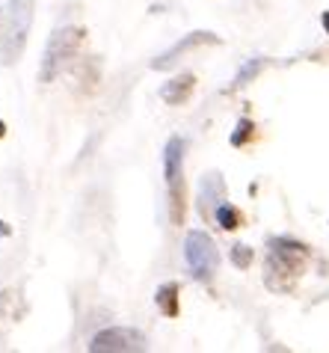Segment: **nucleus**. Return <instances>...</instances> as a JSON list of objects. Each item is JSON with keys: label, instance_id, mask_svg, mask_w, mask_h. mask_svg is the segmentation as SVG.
<instances>
[{"label": "nucleus", "instance_id": "nucleus-1", "mask_svg": "<svg viewBox=\"0 0 329 353\" xmlns=\"http://www.w3.org/2000/svg\"><path fill=\"white\" fill-rule=\"evenodd\" d=\"M33 12L36 0H9V6L3 9V18H0V63L3 65L21 60L33 27Z\"/></svg>", "mask_w": 329, "mask_h": 353}, {"label": "nucleus", "instance_id": "nucleus-2", "mask_svg": "<svg viewBox=\"0 0 329 353\" xmlns=\"http://www.w3.org/2000/svg\"><path fill=\"white\" fill-rule=\"evenodd\" d=\"M83 39V30L81 27H60L54 30L51 39H47V48H45V57H42V68H39V81L42 83H51L56 74L63 72L69 60L74 57L77 45Z\"/></svg>", "mask_w": 329, "mask_h": 353}, {"label": "nucleus", "instance_id": "nucleus-3", "mask_svg": "<svg viewBox=\"0 0 329 353\" xmlns=\"http://www.w3.org/2000/svg\"><path fill=\"white\" fill-rule=\"evenodd\" d=\"M184 149L187 143L181 137H172L163 149V175H167L172 223H184Z\"/></svg>", "mask_w": 329, "mask_h": 353}, {"label": "nucleus", "instance_id": "nucleus-4", "mask_svg": "<svg viewBox=\"0 0 329 353\" xmlns=\"http://www.w3.org/2000/svg\"><path fill=\"white\" fill-rule=\"evenodd\" d=\"M184 261H187L193 279L211 282V276L217 273L220 256H217V247L208 232H199V229L187 232V238H184Z\"/></svg>", "mask_w": 329, "mask_h": 353}, {"label": "nucleus", "instance_id": "nucleus-5", "mask_svg": "<svg viewBox=\"0 0 329 353\" xmlns=\"http://www.w3.org/2000/svg\"><path fill=\"white\" fill-rule=\"evenodd\" d=\"M306 261V247L303 243H294L288 238H276L270 243V259H267V279H273L276 273H282L288 288L294 285V279L299 276Z\"/></svg>", "mask_w": 329, "mask_h": 353}, {"label": "nucleus", "instance_id": "nucleus-6", "mask_svg": "<svg viewBox=\"0 0 329 353\" xmlns=\"http://www.w3.org/2000/svg\"><path fill=\"white\" fill-rule=\"evenodd\" d=\"M146 347V336L140 330H131V327H110V330H101L98 336L89 341V350L92 353H116V350H142Z\"/></svg>", "mask_w": 329, "mask_h": 353}, {"label": "nucleus", "instance_id": "nucleus-7", "mask_svg": "<svg viewBox=\"0 0 329 353\" xmlns=\"http://www.w3.org/2000/svg\"><path fill=\"white\" fill-rule=\"evenodd\" d=\"M217 42H220V39H217L214 33H202V30H199V33H190V36H184L181 42H176V45H172L167 54H160L158 60L151 63V68H160V72H163V68L176 65V60H178V57H184L187 51H193V48H199V45H217Z\"/></svg>", "mask_w": 329, "mask_h": 353}, {"label": "nucleus", "instance_id": "nucleus-8", "mask_svg": "<svg viewBox=\"0 0 329 353\" xmlns=\"http://www.w3.org/2000/svg\"><path fill=\"white\" fill-rule=\"evenodd\" d=\"M193 86H196V77L193 74H178V77H172L169 83L160 86V98L167 104H184L190 98Z\"/></svg>", "mask_w": 329, "mask_h": 353}, {"label": "nucleus", "instance_id": "nucleus-9", "mask_svg": "<svg viewBox=\"0 0 329 353\" xmlns=\"http://www.w3.org/2000/svg\"><path fill=\"white\" fill-rule=\"evenodd\" d=\"M154 300H158V309L163 312V315H169V318L178 315V285H176V282L160 285L158 294H154Z\"/></svg>", "mask_w": 329, "mask_h": 353}, {"label": "nucleus", "instance_id": "nucleus-10", "mask_svg": "<svg viewBox=\"0 0 329 353\" xmlns=\"http://www.w3.org/2000/svg\"><path fill=\"white\" fill-rule=\"evenodd\" d=\"M214 220H217V225L220 229H226V232H235L237 225H240V214L231 208L229 202H220L217 205V211H214Z\"/></svg>", "mask_w": 329, "mask_h": 353}, {"label": "nucleus", "instance_id": "nucleus-11", "mask_svg": "<svg viewBox=\"0 0 329 353\" xmlns=\"http://www.w3.org/2000/svg\"><path fill=\"white\" fill-rule=\"evenodd\" d=\"M261 68H264V60H249L244 68H240V74L235 77V86H246V83L261 72Z\"/></svg>", "mask_w": 329, "mask_h": 353}, {"label": "nucleus", "instance_id": "nucleus-12", "mask_svg": "<svg viewBox=\"0 0 329 353\" xmlns=\"http://www.w3.org/2000/svg\"><path fill=\"white\" fill-rule=\"evenodd\" d=\"M231 261H235V268H249L253 264V250L237 243V247H231Z\"/></svg>", "mask_w": 329, "mask_h": 353}, {"label": "nucleus", "instance_id": "nucleus-13", "mask_svg": "<svg viewBox=\"0 0 329 353\" xmlns=\"http://www.w3.org/2000/svg\"><path fill=\"white\" fill-rule=\"evenodd\" d=\"M249 137H253V122H249V119H240L237 128H235V134H231V145H244Z\"/></svg>", "mask_w": 329, "mask_h": 353}, {"label": "nucleus", "instance_id": "nucleus-14", "mask_svg": "<svg viewBox=\"0 0 329 353\" xmlns=\"http://www.w3.org/2000/svg\"><path fill=\"white\" fill-rule=\"evenodd\" d=\"M6 234H9V225H6L3 220H0V238H6Z\"/></svg>", "mask_w": 329, "mask_h": 353}, {"label": "nucleus", "instance_id": "nucleus-15", "mask_svg": "<svg viewBox=\"0 0 329 353\" xmlns=\"http://www.w3.org/2000/svg\"><path fill=\"white\" fill-rule=\"evenodd\" d=\"M321 21H323V27H326V33H329V12H323V18H321Z\"/></svg>", "mask_w": 329, "mask_h": 353}, {"label": "nucleus", "instance_id": "nucleus-16", "mask_svg": "<svg viewBox=\"0 0 329 353\" xmlns=\"http://www.w3.org/2000/svg\"><path fill=\"white\" fill-rule=\"evenodd\" d=\"M3 134H6V125H3V122H0V137H3Z\"/></svg>", "mask_w": 329, "mask_h": 353}]
</instances>
